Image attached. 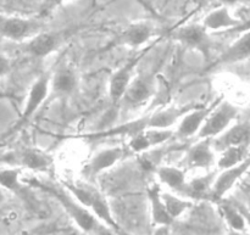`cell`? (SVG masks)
Wrapping results in <instances>:
<instances>
[{"instance_id": "16", "label": "cell", "mask_w": 250, "mask_h": 235, "mask_svg": "<svg viewBox=\"0 0 250 235\" xmlns=\"http://www.w3.org/2000/svg\"><path fill=\"white\" fill-rule=\"evenodd\" d=\"M187 162L190 167L207 168L211 166V163L214 162V153H212V145L210 144V139L195 144L188 150Z\"/></svg>"}, {"instance_id": "27", "label": "cell", "mask_w": 250, "mask_h": 235, "mask_svg": "<svg viewBox=\"0 0 250 235\" xmlns=\"http://www.w3.org/2000/svg\"><path fill=\"white\" fill-rule=\"evenodd\" d=\"M0 187L4 190L16 192L20 189V171L16 168L0 170Z\"/></svg>"}, {"instance_id": "21", "label": "cell", "mask_w": 250, "mask_h": 235, "mask_svg": "<svg viewBox=\"0 0 250 235\" xmlns=\"http://www.w3.org/2000/svg\"><path fill=\"white\" fill-rule=\"evenodd\" d=\"M248 155V146H232L222 151L219 160V167L224 171L229 170L246 160Z\"/></svg>"}, {"instance_id": "36", "label": "cell", "mask_w": 250, "mask_h": 235, "mask_svg": "<svg viewBox=\"0 0 250 235\" xmlns=\"http://www.w3.org/2000/svg\"><path fill=\"white\" fill-rule=\"evenodd\" d=\"M229 235H243L242 233H239V232H234V231H231L229 232Z\"/></svg>"}, {"instance_id": "17", "label": "cell", "mask_w": 250, "mask_h": 235, "mask_svg": "<svg viewBox=\"0 0 250 235\" xmlns=\"http://www.w3.org/2000/svg\"><path fill=\"white\" fill-rule=\"evenodd\" d=\"M134 62L127 63L116 71L110 79V97L112 101H119L131 83V73Z\"/></svg>"}, {"instance_id": "9", "label": "cell", "mask_w": 250, "mask_h": 235, "mask_svg": "<svg viewBox=\"0 0 250 235\" xmlns=\"http://www.w3.org/2000/svg\"><path fill=\"white\" fill-rule=\"evenodd\" d=\"M221 102V99H217L214 104H211L208 107H197L193 111H190L189 114L186 115L185 117L181 121L180 127H178V133L181 136L189 137L192 134H194L195 132L200 131L203 127V122H205L208 119V117L210 116L212 111L215 110V107Z\"/></svg>"}, {"instance_id": "33", "label": "cell", "mask_w": 250, "mask_h": 235, "mask_svg": "<svg viewBox=\"0 0 250 235\" xmlns=\"http://www.w3.org/2000/svg\"><path fill=\"white\" fill-rule=\"evenodd\" d=\"M222 4V6H229V5H234L237 2H239L241 0H219Z\"/></svg>"}, {"instance_id": "7", "label": "cell", "mask_w": 250, "mask_h": 235, "mask_svg": "<svg viewBox=\"0 0 250 235\" xmlns=\"http://www.w3.org/2000/svg\"><path fill=\"white\" fill-rule=\"evenodd\" d=\"M250 168V154L248 157L241 163H238L234 167L225 170L221 175L217 177L215 180L214 185H212V192H211V199L212 200H220L239 179L242 176L247 172Z\"/></svg>"}, {"instance_id": "4", "label": "cell", "mask_w": 250, "mask_h": 235, "mask_svg": "<svg viewBox=\"0 0 250 235\" xmlns=\"http://www.w3.org/2000/svg\"><path fill=\"white\" fill-rule=\"evenodd\" d=\"M238 115V109L231 102H220L214 111L210 114L205 123L199 131V137L204 139H210L217 137L229 126L232 121Z\"/></svg>"}, {"instance_id": "32", "label": "cell", "mask_w": 250, "mask_h": 235, "mask_svg": "<svg viewBox=\"0 0 250 235\" xmlns=\"http://www.w3.org/2000/svg\"><path fill=\"white\" fill-rule=\"evenodd\" d=\"M237 207H238V209H239L241 214L243 215L244 221H246V226L250 229V210L247 209V207L242 206V205H237Z\"/></svg>"}, {"instance_id": "30", "label": "cell", "mask_w": 250, "mask_h": 235, "mask_svg": "<svg viewBox=\"0 0 250 235\" xmlns=\"http://www.w3.org/2000/svg\"><path fill=\"white\" fill-rule=\"evenodd\" d=\"M68 1H72V0H44L43 5H42V14H49V12L53 11L55 7L61 6V5H63L65 2Z\"/></svg>"}, {"instance_id": "12", "label": "cell", "mask_w": 250, "mask_h": 235, "mask_svg": "<svg viewBox=\"0 0 250 235\" xmlns=\"http://www.w3.org/2000/svg\"><path fill=\"white\" fill-rule=\"evenodd\" d=\"M172 37L188 46L202 48L208 44V31L203 24H187L180 27L173 32Z\"/></svg>"}, {"instance_id": "26", "label": "cell", "mask_w": 250, "mask_h": 235, "mask_svg": "<svg viewBox=\"0 0 250 235\" xmlns=\"http://www.w3.org/2000/svg\"><path fill=\"white\" fill-rule=\"evenodd\" d=\"M54 89L59 93H70L76 87V77L71 71L61 70L54 78Z\"/></svg>"}, {"instance_id": "29", "label": "cell", "mask_w": 250, "mask_h": 235, "mask_svg": "<svg viewBox=\"0 0 250 235\" xmlns=\"http://www.w3.org/2000/svg\"><path fill=\"white\" fill-rule=\"evenodd\" d=\"M129 146H131L133 151H143L146 149L150 148V144H149L146 133L141 132V133L132 137L131 141H129Z\"/></svg>"}, {"instance_id": "5", "label": "cell", "mask_w": 250, "mask_h": 235, "mask_svg": "<svg viewBox=\"0 0 250 235\" xmlns=\"http://www.w3.org/2000/svg\"><path fill=\"white\" fill-rule=\"evenodd\" d=\"M250 144V122L246 121L234 124L233 127L220 134L214 141L212 148L217 151H224L232 146H249Z\"/></svg>"}, {"instance_id": "20", "label": "cell", "mask_w": 250, "mask_h": 235, "mask_svg": "<svg viewBox=\"0 0 250 235\" xmlns=\"http://www.w3.org/2000/svg\"><path fill=\"white\" fill-rule=\"evenodd\" d=\"M20 161L23 166L31 170H44L49 167L51 160L46 154L37 150V149H26L21 153Z\"/></svg>"}, {"instance_id": "15", "label": "cell", "mask_w": 250, "mask_h": 235, "mask_svg": "<svg viewBox=\"0 0 250 235\" xmlns=\"http://www.w3.org/2000/svg\"><path fill=\"white\" fill-rule=\"evenodd\" d=\"M248 59H250V29L244 32L222 53L220 61L225 63H234Z\"/></svg>"}, {"instance_id": "14", "label": "cell", "mask_w": 250, "mask_h": 235, "mask_svg": "<svg viewBox=\"0 0 250 235\" xmlns=\"http://www.w3.org/2000/svg\"><path fill=\"white\" fill-rule=\"evenodd\" d=\"M149 201H150V211H151V222L153 226L156 227H167L173 222V218L167 212L165 204H164L163 195L160 189L154 185L148 192Z\"/></svg>"}, {"instance_id": "35", "label": "cell", "mask_w": 250, "mask_h": 235, "mask_svg": "<svg viewBox=\"0 0 250 235\" xmlns=\"http://www.w3.org/2000/svg\"><path fill=\"white\" fill-rule=\"evenodd\" d=\"M242 27H244V29H246V31H248V29H250V21L248 22V23L243 24V26H242Z\"/></svg>"}, {"instance_id": "25", "label": "cell", "mask_w": 250, "mask_h": 235, "mask_svg": "<svg viewBox=\"0 0 250 235\" xmlns=\"http://www.w3.org/2000/svg\"><path fill=\"white\" fill-rule=\"evenodd\" d=\"M161 195H163L164 204H165L166 209H167V212L172 217L173 221L180 216H182L192 206V202L190 201L181 199V197L170 194V193H161Z\"/></svg>"}, {"instance_id": "2", "label": "cell", "mask_w": 250, "mask_h": 235, "mask_svg": "<svg viewBox=\"0 0 250 235\" xmlns=\"http://www.w3.org/2000/svg\"><path fill=\"white\" fill-rule=\"evenodd\" d=\"M48 190L60 202L63 210L67 212V215L73 219V222L80 227L81 231L85 232V233H93V232L100 233L103 231L99 219L89 210L81 205L72 195H68L65 190L59 189V188L53 187L49 188Z\"/></svg>"}, {"instance_id": "31", "label": "cell", "mask_w": 250, "mask_h": 235, "mask_svg": "<svg viewBox=\"0 0 250 235\" xmlns=\"http://www.w3.org/2000/svg\"><path fill=\"white\" fill-rule=\"evenodd\" d=\"M10 61L7 60V58H5L2 54H0V77H4L7 73L10 72Z\"/></svg>"}, {"instance_id": "19", "label": "cell", "mask_w": 250, "mask_h": 235, "mask_svg": "<svg viewBox=\"0 0 250 235\" xmlns=\"http://www.w3.org/2000/svg\"><path fill=\"white\" fill-rule=\"evenodd\" d=\"M214 175L205 176V177L197 178L188 184H185L180 192L194 199H204V197L211 199V185H214Z\"/></svg>"}, {"instance_id": "8", "label": "cell", "mask_w": 250, "mask_h": 235, "mask_svg": "<svg viewBox=\"0 0 250 235\" xmlns=\"http://www.w3.org/2000/svg\"><path fill=\"white\" fill-rule=\"evenodd\" d=\"M203 26L207 31H221V29L241 28L243 21L231 15L229 7L221 6L210 11L203 20Z\"/></svg>"}, {"instance_id": "24", "label": "cell", "mask_w": 250, "mask_h": 235, "mask_svg": "<svg viewBox=\"0 0 250 235\" xmlns=\"http://www.w3.org/2000/svg\"><path fill=\"white\" fill-rule=\"evenodd\" d=\"M150 94V87L143 78H137L133 82L129 83L126 93L124 97L126 98L127 101L132 104H138V102L144 101Z\"/></svg>"}, {"instance_id": "11", "label": "cell", "mask_w": 250, "mask_h": 235, "mask_svg": "<svg viewBox=\"0 0 250 235\" xmlns=\"http://www.w3.org/2000/svg\"><path fill=\"white\" fill-rule=\"evenodd\" d=\"M197 109L195 106H186V107H168L166 110L155 112L150 117H146V126L148 128H160L167 129L172 124H175L181 117H185Z\"/></svg>"}, {"instance_id": "18", "label": "cell", "mask_w": 250, "mask_h": 235, "mask_svg": "<svg viewBox=\"0 0 250 235\" xmlns=\"http://www.w3.org/2000/svg\"><path fill=\"white\" fill-rule=\"evenodd\" d=\"M124 155V150L121 148H110L98 153L88 165L87 171L89 175H97L102 171L114 166Z\"/></svg>"}, {"instance_id": "23", "label": "cell", "mask_w": 250, "mask_h": 235, "mask_svg": "<svg viewBox=\"0 0 250 235\" xmlns=\"http://www.w3.org/2000/svg\"><path fill=\"white\" fill-rule=\"evenodd\" d=\"M158 176L163 183L168 185L172 189L180 192L182 189L185 183V173L176 167H170V166H163L158 170Z\"/></svg>"}, {"instance_id": "22", "label": "cell", "mask_w": 250, "mask_h": 235, "mask_svg": "<svg viewBox=\"0 0 250 235\" xmlns=\"http://www.w3.org/2000/svg\"><path fill=\"white\" fill-rule=\"evenodd\" d=\"M220 211H221L222 217L226 221V223L229 224L231 231L242 233L246 229V221H244L243 215L241 214L237 205L222 204L220 206Z\"/></svg>"}, {"instance_id": "13", "label": "cell", "mask_w": 250, "mask_h": 235, "mask_svg": "<svg viewBox=\"0 0 250 235\" xmlns=\"http://www.w3.org/2000/svg\"><path fill=\"white\" fill-rule=\"evenodd\" d=\"M151 34H153V28L150 24L146 22H136V23L129 24L122 31L119 40L120 43L136 48L146 43L151 38Z\"/></svg>"}, {"instance_id": "1", "label": "cell", "mask_w": 250, "mask_h": 235, "mask_svg": "<svg viewBox=\"0 0 250 235\" xmlns=\"http://www.w3.org/2000/svg\"><path fill=\"white\" fill-rule=\"evenodd\" d=\"M65 187L71 193V195L85 209L89 210L100 222L109 226L114 231L120 232V227L112 217L109 204L98 190L83 185L70 184V183H66Z\"/></svg>"}, {"instance_id": "28", "label": "cell", "mask_w": 250, "mask_h": 235, "mask_svg": "<svg viewBox=\"0 0 250 235\" xmlns=\"http://www.w3.org/2000/svg\"><path fill=\"white\" fill-rule=\"evenodd\" d=\"M146 136L148 138L150 146L159 145V144L164 143L167 139L172 137V131L170 129H160V128H148L146 129Z\"/></svg>"}, {"instance_id": "10", "label": "cell", "mask_w": 250, "mask_h": 235, "mask_svg": "<svg viewBox=\"0 0 250 235\" xmlns=\"http://www.w3.org/2000/svg\"><path fill=\"white\" fill-rule=\"evenodd\" d=\"M60 41V36L51 32H41L29 39L24 45V51L36 58H44L55 50Z\"/></svg>"}, {"instance_id": "3", "label": "cell", "mask_w": 250, "mask_h": 235, "mask_svg": "<svg viewBox=\"0 0 250 235\" xmlns=\"http://www.w3.org/2000/svg\"><path fill=\"white\" fill-rule=\"evenodd\" d=\"M42 22L34 19L0 14V37L12 41H23L41 33Z\"/></svg>"}, {"instance_id": "6", "label": "cell", "mask_w": 250, "mask_h": 235, "mask_svg": "<svg viewBox=\"0 0 250 235\" xmlns=\"http://www.w3.org/2000/svg\"><path fill=\"white\" fill-rule=\"evenodd\" d=\"M49 89V77L46 75H42L36 82L32 84L31 90H29L28 99H27L26 105H24V110L22 112V116L20 121L17 122L15 129H19L20 127L23 126L32 116L34 112L38 110V107L43 104L45 100L46 95H48Z\"/></svg>"}, {"instance_id": "34", "label": "cell", "mask_w": 250, "mask_h": 235, "mask_svg": "<svg viewBox=\"0 0 250 235\" xmlns=\"http://www.w3.org/2000/svg\"><path fill=\"white\" fill-rule=\"evenodd\" d=\"M4 200H5V190L0 187V204L4 202Z\"/></svg>"}]
</instances>
